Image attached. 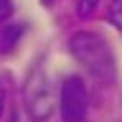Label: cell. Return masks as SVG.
Listing matches in <instances>:
<instances>
[{
  "mask_svg": "<svg viewBox=\"0 0 122 122\" xmlns=\"http://www.w3.org/2000/svg\"><path fill=\"white\" fill-rule=\"evenodd\" d=\"M69 51L94 79L112 84L117 76L114 53L109 48V41L94 30H76L69 38Z\"/></svg>",
  "mask_w": 122,
  "mask_h": 122,
  "instance_id": "cell-1",
  "label": "cell"
},
{
  "mask_svg": "<svg viewBox=\"0 0 122 122\" xmlns=\"http://www.w3.org/2000/svg\"><path fill=\"white\" fill-rule=\"evenodd\" d=\"M23 104H25V112L33 122H46L53 114V84L48 79L43 66H33L30 69L28 79H25V86H23Z\"/></svg>",
  "mask_w": 122,
  "mask_h": 122,
  "instance_id": "cell-2",
  "label": "cell"
},
{
  "mask_svg": "<svg viewBox=\"0 0 122 122\" xmlns=\"http://www.w3.org/2000/svg\"><path fill=\"white\" fill-rule=\"evenodd\" d=\"M61 117L64 122H84L86 120V109H89V94L84 86L81 76H66L61 84Z\"/></svg>",
  "mask_w": 122,
  "mask_h": 122,
  "instance_id": "cell-3",
  "label": "cell"
},
{
  "mask_svg": "<svg viewBox=\"0 0 122 122\" xmlns=\"http://www.w3.org/2000/svg\"><path fill=\"white\" fill-rule=\"evenodd\" d=\"M23 33H25V23H3V28H0V51L13 53Z\"/></svg>",
  "mask_w": 122,
  "mask_h": 122,
  "instance_id": "cell-4",
  "label": "cell"
},
{
  "mask_svg": "<svg viewBox=\"0 0 122 122\" xmlns=\"http://www.w3.org/2000/svg\"><path fill=\"white\" fill-rule=\"evenodd\" d=\"M109 23H112L114 28H120L122 30V0H112L109 3Z\"/></svg>",
  "mask_w": 122,
  "mask_h": 122,
  "instance_id": "cell-5",
  "label": "cell"
},
{
  "mask_svg": "<svg viewBox=\"0 0 122 122\" xmlns=\"http://www.w3.org/2000/svg\"><path fill=\"white\" fill-rule=\"evenodd\" d=\"M99 0H76V15L79 18H89L94 10H97Z\"/></svg>",
  "mask_w": 122,
  "mask_h": 122,
  "instance_id": "cell-6",
  "label": "cell"
},
{
  "mask_svg": "<svg viewBox=\"0 0 122 122\" xmlns=\"http://www.w3.org/2000/svg\"><path fill=\"white\" fill-rule=\"evenodd\" d=\"M13 15V0H0V23Z\"/></svg>",
  "mask_w": 122,
  "mask_h": 122,
  "instance_id": "cell-7",
  "label": "cell"
},
{
  "mask_svg": "<svg viewBox=\"0 0 122 122\" xmlns=\"http://www.w3.org/2000/svg\"><path fill=\"white\" fill-rule=\"evenodd\" d=\"M3 109H5V84L0 79V114H3Z\"/></svg>",
  "mask_w": 122,
  "mask_h": 122,
  "instance_id": "cell-8",
  "label": "cell"
},
{
  "mask_svg": "<svg viewBox=\"0 0 122 122\" xmlns=\"http://www.w3.org/2000/svg\"><path fill=\"white\" fill-rule=\"evenodd\" d=\"M41 3H43V5H51V3H53V0H41Z\"/></svg>",
  "mask_w": 122,
  "mask_h": 122,
  "instance_id": "cell-9",
  "label": "cell"
}]
</instances>
